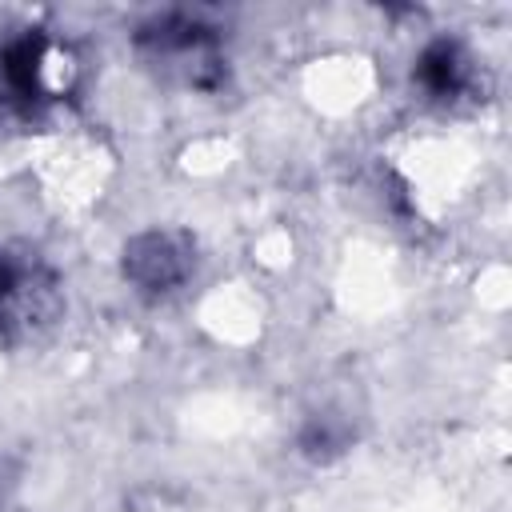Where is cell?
<instances>
[{"mask_svg": "<svg viewBox=\"0 0 512 512\" xmlns=\"http://www.w3.org/2000/svg\"><path fill=\"white\" fill-rule=\"evenodd\" d=\"M416 76H420V84H424L432 96H452V92L460 88V80H464V60H460L456 44H448V40L432 44V48L420 56Z\"/></svg>", "mask_w": 512, "mask_h": 512, "instance_id": "cell-3", "label": "cell"}, {"mask_svg": "<svg viewBox=\"0 0 512 512\" xmlns=\"http://www.w3.org/2000/svg\"><path fill=\"white\" fill-rule=\"evenodd\" d=\"M56 64L52 44L44 36H20L0 52V76L8 84L12 96L20 100H48L52 84H48V68Z\"/></svg>", "mask_w": 512, "mask_h": 512, "instance_id": "cell-1", "label": "cell"}, {"mask_svg": "<svg viewBox=\"0 0 512 512\" xmlns=\"http://www.w3.org/2000/svg\"><path fill=\"white\" fill-rule=\"evenodd\" d=\"M28 288H36L32 272L24 264L0 256V336L24 320V308H28V296H32Z\"/></svg>", "mask_w": 512, "mask_h": 512, "instance_id": "cell-4", "label": "cell"}, {"mask_svg": "<svg viewBox=\"0 0 512 512\" xmlns=\"http://www.w3.org/2000/svg\"><path fill=\"white\" fill-rule=\"evenodd\" d=\"M128 272L144 288H172L184 276V256L172 252V240L168 236H144L128 252Z\"/></svg>", "mask_w": 512, "mask_h": 512, "instance_id": "cell-2", "label": "cell"}]
</instances>
